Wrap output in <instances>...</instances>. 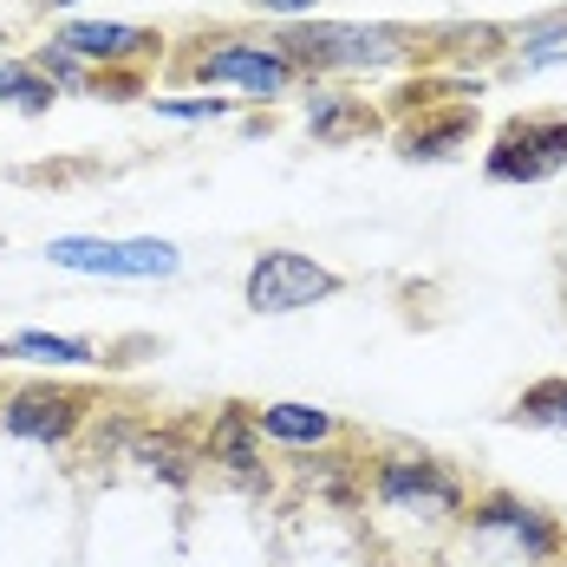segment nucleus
<instances>
[{"instance_id":"nucleus-1","label":"nucleus","mask_w":567,"mask_h":567,"mask_svg":"<svg viewBox=\"0 0 567 567\" xmlns=\"http://www.w3.org/2000/svg\"><path fill=\"white\" fill-rule=\"evenodd\" d=\"M275 47L293 72H385L417 53L404 27H346V20H287Z\"/></svg>"},{"instance_id":"nucleus-2","label":"nucleus","mask_w":567,"mask_h":567,"mask_svg":"<svg viewBox=\"0 0 567 567\" xmlns=\"http://www.w3.org/2000/svg\"><path fill=\"white\" fill-rule=\"evenodd\" d=\"M372 503L392 515H417V522H456L470 509V489L451 463L437 456H379L372 463Z\"/></svg>"},{"instance_id":"nucleus-3","label":"nucleus","mask_w":567,"mask_h":567,"mask_svg":"<svg viewBox=\"0 0 567 567\" xmlns=\"http://www.w3.org/2000/svg\"><path fill=\"white\" fill-rule=\"evenodd\" d=\"M53 268L65 275H105V281H171L183 268L176 241H157V235H137V241H105V235H59Z\"/></svg>"},{"instance_id":"nucleus-4","label":"nucleus","mask_w":567,"mask_h":567,"mask_svg":"<svg viewBox=\"0 0 567 567\" xmlns=\"http://www.w3.org/2000/svg\"><path fill=\"white\" fill-rule=\"evenodd\" d=\"M489 183H548L567 171V117L561 112H522L509 117L489 151H483Z\"/></svg>"},{"instance_id":"nucleus-5","label":"nucleus","mask_w":567,"mask_h":567,"mask_svg":"<svg viewBox=\"0 0 567 567\" xmlns=\"http://www.w3.org/2000/svg\"><path fill=\"white\" fill-rule=\"evenodd\" d=\"M463 515H470V535H476V542H503L522 567H555L561 561V522L548 509H535V503H522V496H509V489L476 496Z\"/></svg>"},{"instance_id":"nucleus-6","label":"nucleus","mask_w":567,"mask_h":567,"mask_svg":"<svg viewBox=\"0 0 567 567\" xmlns=\"http://www.w3.org/2000/svg\"><path fill=\"white\" fill-rule=\"evenodd\" d=\"M340 287L346 281L333 268H320V261L300 255V248H261L255 268H248V281H241V300H248L255 313H300V307L333 300Z\"/></svg>"},{"instance_id":"nucleus-7","label":"nucleus","mask_w":567,"mask_h":567,"mask_svg":"<svg viewBox=\"0 0 567 567\" xmlns=\"http://www.w3.org/2000/svg\"><path fill=\"white\" fill-rule=\"evenodd\" d=\"M85 417H92V392L53 385V379H33V385H20V392L0 398V424H7V437H20V444H72Z\"/></svg>"},{"instance_id":"nucleus-8","label":"nucleus","mask_w":567,"mask_h":567,"mask_svg":"<svg viewBox=\"0 0 567 567\" xmlns=\"http://www.w3.org/2000/svg\"><path fill=\"white\" fill-rule=\"evenodd\" d=\"M189 72H196L203 85H241V92H255V99H281L287 85L300 79L275 40H223L216 53L196 59Z\"/></svg>"},{"instance_id":"nucleus-9","label":"nucleus","mask_w":567,"mask_h":567,"mask_svg":"<svg viewBox=\"0 0 567 567\" xmlns=\"http://www.w3.org/2000/svg\"><path fill=\"white\" fill-rule=\"evenodd\" d=\"M476 137V105L463 99V105H431V112H411L398 124V157L404 164H437V157H451Z\"/></svg>"},{"instance_id":"nucleus-10","label":"nucleus","mask_w":567,"mask_h":567,"mask_svg":"<svg viewBox=\"0 0 567 567\" xmlns=\"http://www.w3.org/2000/svg\"><path fill=\"white\" fill-rule=\"evenodd\" d=\"M53 40L65 47V53H79L85 65H105V72H112V65H131V59H151L157 47H164L157 33L124 27V20H65Z\"/></svg>"},{"instance_id":"nucleus-11","label":"nucleus","mask_w":567,"mask_h":567,"mask_svg":"<svg viewBox=\"0 0 567 567\" xmlns=\"http://www.w3.org/2000/svg\"><path fill=\"white\" fill-rule=\"evenodd\" d=\"M203 463H223L228 476L261 483V424H255V411H248V404H223V411L209 417Z\"/></svg>"},{"instance_id":"nucleus-12","label":"nucleus","mask_w":567,"mask_h":567,"mask_svg":"<svg viewBox=\"0 0 567 567\" xmlns=\"http://www.w3.org/2000/svg\"><path fill=\"white\" fill-rule=\"evenodd\" d=\"M255 424H261V437H275V444H287V451H320V444H333V437H340V417H333V411H320V404H300V398L261 404V411H255Z\"/></svg>"},{"instance_id":"nucleus-13","label":"nucleus","mask_w":567,"mask_h":567,"mask_svg":"<svg viewBox=\"0 0 567 567\" xmlns=\"http://www.w3.org/2000/svg\"><path fill=\"white\" fill-rule=\"evenodd\" d=\"M131 463H144L157 483L183 489V483L196 476V463H203V444H189L183 431H137V437H131Z\"/></svg>"},{"instance_id":"nucleus-14","label":"nucleus","mask_w":567,"mask_h":567,"mask_svg":"<svg viewBox=\"0 0 567 567\" xmlns=\"http://www.w3.org/2000/svg\"><path fill=\"white\" fill-rule=\"evenodd\" d=\"M307 131H313L320 144H346V137L379 131V112H372L365 99H352V92H313V99H307Z\"/></svg>"},{"instance_id":"nucleus-15","label":"nucleus","mask_w":567,"mask_h":567,"mask_svg":"<svg viewBox=\"0 0 567 567\" xmlns=\"http://www.w3.org/2000/svg\"><path fill=\"white\" fill-rule=\"evenodd\" d=\"M509 424H522V431H567V379H535L509 404Z\"/></svg>"},{"instance_id":"nucleus-16","label":"nucleus","mask_w":567,"mask_h":567,"mask_svg":"<svg viewBox=\"0 0 567 567\" xmlns=\"http://www.w3.org/2000/svg\"><path fill=\"white\" fill-rule=\"evenodd\" d=\"M0 352H20V359H40V365H99L92 340H65V333H13Z\"/></svg>"},{"instance_id":"nucleus-17","label":"nucleus","mask_w":567,"mask_h":567,"mask_svg":"<svg viewBox=\"0 0 567 567\" xmlns=\"http://www.w3.org/2000/svg\"><path fill=\"white\" fill-rule=\"evenodd\" d=\"M59 92L33 72V59H0V105H13V112H47Z\"/></svg>"},{"instance_id":"nucleus-18","label":"nucleus","mask_w":567,"mask_h":567,"mask_svg":"<svg viewBox=\"0 0 567 567\" xmlns=\"http://www.w3.org/2000/svg\"><path fill=\"white\" fill-rule=\"evenodd\" d=\"M33 72H40L53 92H92V65H85L79 53H65L59 40H47V47L33 53Z\"/></svg>"},{"instance_id":"nucleus-19","label":"nucleus","mask_w":567,"mask_h":567,"mask_svg":"<svg viewBox=\"0 0 567 567\" xmlns=\"http://www.w3.org/2000/svg\"><path fill=\"white\" fill-rule=\"evenodd\" d=\"M515 47L528 53H567V13H542V20H522L515 27Z\"/></svg>"},{"instance_id":"nucleus-20","label":"nucleus","mask_w":567,"mask_h":567,"mask_svg":"<svg viewBox=\"0 0 567 567\" xmlns=\"http://www.w3.org/2000/svg\"><path fill=\"white\" fill-rule=\"evenodd\" d=\"M157 117H183V124H203V117H228V99H151Z\"/></svg>"},{"instance_id":"nucleus-21","label":"nucleus","mask_w":567,"mask_h":567,"mask_svg":"<svg viewBox=\"0 0 567 567\" xmlns=\"http://www.w3.org/2000/svg\"><path fill=\"white\" fill-rule=\"evenodd\" d=\"M261 13H281V20H313V7H327V0H255Z\"/></svg>"},{"instance_id":"nucleus-22","label":"nucleus","mask_w":567,"mask_h":567,"mask_svg":"<svg viewBox=\"0 0 567 567\" xmlns=\"http://www.w3.org/2000/svg\"><path fill=\"white\" fill-rule=\"evenodd\" d=\"M40 7H79V0H40Z\"/></svg>"}]
</instances>
